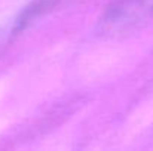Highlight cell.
<instances>
[{
  "label": "cell",
  "mask_w": 153,
  "mask_h": 151,
  "mask_svg": "<svg viewBox=\"0 0 153 151\" xmlns=\"http://www.w3.org/2000/svg\"><path fill=\"white\" fill-rule=\"evenodd\" d=\"M153 15V0H113L100 21L102 34L129 33Z\"/></svg>",
  "instance_id": "obj_1"
}]
</instances>
